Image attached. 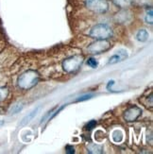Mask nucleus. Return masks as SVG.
<instances>
[{
	"instance_id": "nucleus-1",
	"label": "nucleus",
	"mask_w": 153,
	"mask_h": 154,
	"mask_svg": "<svg viewBox=\"0 0 153 154\" xmlns=\"http://www.w3.org/2000/svg\"><path fill=\"white\" fill-rule=\"evenodd\" d=\"M39 82V74L34 70H28L24 72L18 79V86L21 89L29 90L34 87Z\"/></svg>"
},
{
	"instance_id": "nucleus-2",
	"label": "nucleus",
	"mask_w": 153,
	"mask_h": 154,
	"mask_svg": "<svg viewBox=\"0 0 153 154\" xmlns=\"http://www.w3.org/2000/svg\"><path fill=\"white\" fill-rule=\"evenodd\" d=\"M89 35L96 40H107L112 36V29L107 24H97L92 28Z\"/></svg>"
},
{
	"instance_id": "nucleus-3",
	"label": "nucleus",
	"mask_w": 153,
	"mask_h": 154,
	"mask_svg": "<svg viewBox=\"0 0 153 154\" xmlns=\"http://www.w3.org/2000/svg\"><path fill=\"white\" fill-rule=\"evenodd\" d=\"M82 63H83V57L82 56H79V55L72 56L68 59H66L65 61L63 63V67L65 72L73 73V72H76L77 70L79 69Z\"/></svg>"
},
{
	"instance_id": "nucleus-4",
	"label": "nucleus",
	"mask_w": 153,
	"mask_h": 154,
	"mask_svg": "<svg viewBox=\"0 0 153 154\" xmlns=\"http://www.w3.org/2000/svg\"><path fill=\"white\" fill-rule=\"evenodd\" d=\"M85 6L88 10L96 13H104L109 9L107 0H85Z\"/></svg>"
},
{
	"instance_id": "nucleus-5",
	"label": "nucleus",
	"mask_w": 153,
	"mask_h": 154,
	"mask_svg": "<svg viewBox=\"0 0 153 154\" xmlns=\"http://www.w3.org/2000/svg\"><path fill=\"white\" fill-rule=\"evenodd\" d=\"M111 43L107 40H97L96 42L91 44L88 46V51L92 54H100L111 48Z\"/></svg>"
},
{
	"instance_id": "nucleus-6",
	"label": "nucleus",
	"mask_w": 153,
	"mask_h": 154,
	"mask_svg": "<svg viewBox=\"0 0 153 154\" xmlns=\"http://www.w3.org/2000/svg\"><path fill=\"white\" fill-rule=\"evenodd\" d=\"M141 113H142V110L137 106H133L126 111L124 117L127 121L132 122V121H135V120L141 116Z\"/></svg>"
},
{
	"instance_id": "nucleus-7",
	"label": "nucleus",
	"mask_w": 153,
	"mask_h": 154,
	"mask_svg": "<svg viewBox=\"0 0 153 154\" xmlns=\"http://www.w3.org/2000/svg\"><path fill=\"white\" fill-rule=\"evenodd\" d=\"M128 57H129V54H128L127 50L119 49L110 58L108 64H115V63H120V62H122V61H124V60L127 59Z\"/></svg>"
},
{
	"instance_id": "nucleus-8",
	"label": "nucleus",
	"mask_w": 153,
	"mask_h": 154,
	"mask_svg": "<svg viewBox=\"0 0 153 154\" xmlns=\"http://www.w3.org/2000/svg\"><path fill=\"white\" fill-rule=\"evenodd\" d=\"M40 110H41V107H36V108L34 109V110H32L29 113H28L23 119H22V121H21V123H20V125L21 126H25V125H26L28 123H29L31 120L34 118L38 113H39V112H40Z\"/></svg>"
},
{
	"instance_id": "nucleus-9",
	"label": "nucleus",
	"mask_w": 153,
	"mask_h": 154,
	"mask_svg": "<svg viewBox=\"0 0 153 154\" xmlns=\"http://www.w3.org/2000/svg\"><path fill=\"white\" fill-rule=\"evenodd\" d=\"M149 38V33L148 32L147 29H140L138 30V32L136 33V40L139 42H147Z\"/></svg>"
},
{
	"instance_id": "nucleus-10",
	"label": "nucleus",
	"mask_w": 153,
	"mask_h": 154,
	"mask_svg": "<svg viewBox=\"0 0 153 154\" xmlns=\"http://www.w3.org/2000/svg\"><path fill=\"white\" fill-rule=\"evenodd\" d=\"M24 108V105L22 102H18V103H15L14 105H12V107L10 109L9 111V115L10 116H14L16 113L20 112Z\"/></svg>"
},
{
	"instance_id": "nucleus-11",
	"label": "nucleus",
	"mask_w": 153,
	"mask_h": 154,
	"mask_svg": "<svg viewBox=\"0 0 153 154\" xmlns=\"http://www.w3.org/2000/svg\"><path fill=\"white\" fill-rule=\"evenodd\" d=\"M88 151L90 153H102L103 148L101 146L96 145V144H90L88 146Z\"/></svg>"
},
{
	"instance_id": "nucleus-12",
	"label": "nucleus",
	"mask_w": 153,
	"mask_h": 154,
	"mask_svg": "<svg viewBox=\"0 0 153 154\" xmlns=\"http://www.w3.org/2000/svg\"><path fill=\"white\" fill-rule=\"evenodd\" d=\"M112 139L115 143H120L123 139V133L120 131H115L112 133Z\"/></svg>"
},
{
	"instance_id": "nucleus-13",
	"label": "nucleus",
	"mask_w": 153,
	"mask_h": 154,
	"mask_svg": "<svg viewBox=\"0 0 153 154\" xmlns=\"http://www.w3.org/2000/svg\"><path fill=\"white\" fill-rule=\"evenodd\" d=\"M115 2V5L121 7V8H125V7H128L130 3V0H112Z\"/></svg>"
},
{
	"instance_id": "nucleus-14",
	"label": "nucleus",
	"mask_w": 153,
	"mask_h": 154,
	"mask_svg": "<svg viewBox=\"0 0 153 154\" xmlns=\"http://www.w3.org/2000/svg\"><path fill=\"white\" fill-rule=\"evenodd\" d=\"M152 17H153V15H152V9L150 8L149 9V11H148L147 14H145V21L147 22L148 24H149V25H152L153 24V19H152Z\"/></svg>"
},
{
	"instance_id": "nucleus-15",
	"label": "nucleus",
	"mask_w": 153,
	"mask_h": 154,
	"mask_svg": "<svg viewBox=\"0 0 153 154\" xmlns=\"http://www.w3.org/2000/svg\"><path fill=\"white\" fill-rule=\"evenodd\" d=\"M9 95V90L7 88H0V101L4 100Z\"/></svg>"
},
{
	"instance_id": "nucleus-16",
	"label": "nucleus",
	"mask_w": 153,
	"mask_h": 154,
	"mask_svg": "<svg viewBox=\"0 0 153 154\" xmlns=\"http://www.w3.org/2000/svg\"><path fill=\"white\" fill-rule=\"evenodd\" d=\"M87 64L90 66V67H92V68H96L97 67V62L96 61V59H94V58H90V59H88V61H87Z\"/></svg>"
},
{
	"instance_id": "nucleus-17",
	"label": "nucleus",
	"mask_w": 153,
	"mask_h": 154,
	"mask_svg": "<svg viewBox=\"0 0 153 154\" xmlns=\"http://www.w3.org/2000/svg\"><path fill=\"white\" fill-rule=\"evenodd\" d=\"M96 122L95 121V120H92V121H90L87 125H86V129L90 131L92 129H94L96 127Z\"/></svg>"
},
{
	"instance_id": "nucleus-18",
	"label": "nucleus",
	"mask_w": 153,
	"mask_h": 154,
	"mask_svg": "<svg viewBox=\"0 0 153 154\" xmlns=\"http://www.w3.org/2000/svg\"><path fill=\"white\" fill-rule=\"evenodd\" d=\"M93 97V95H85L81 97H79L77 99V101H83V100H86V99H90L91 97Z\"/></svg>"
},
{
	"instance_id": "nucleus-19",
	"label": "nucleus",
	"mask_w": 153,
	"mask_h": 154,
	"mask_svg": "<svg viewBox=\"0 0 153 154\" xmlns=\"http://www.w3.org/2000/svg\"><path fill=\"white\" fill-rule=\"evenodd\" d=\"M66 152H67L68 154L75 153V149L73 148L72 146H66Z\"/></svg>"
},
{
	"instance_id": "nucleus-20",
	"label": "nucleus",
	"mask_w": 153,
	"mask_h": 154,
	"mask_svg": "<svg viewBox=\"0 0 153 154\" xmlns=\"http://www.w3.org/2000/svg\"><path fill=\"white\" fill-rule=\"evenodd\" d=\"M3 124H4V122L2 121V120H0V127H1V126H2Z\"/></svg>"
}]
</instances>
